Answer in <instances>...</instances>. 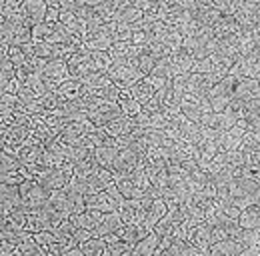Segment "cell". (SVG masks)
Instances as JSON below:
<instances>
[{"instance_id":"ee69618b","label":"cell","mask_w":260,"mask_h":256,"mask_svg":"<svg viewBox=\"0 0 260 256\" xmlns=\"http://www.w3.org/2000/svg\"><path fill=\"white\" fill-rule=\"evenodd\" d=\"M80 250L84 256H102V254H108L106 252V240L102 236H92L88 238L86 242L80 244Z\"/></svg>"},{"instance_id":"8992f818","label":"cell","mask_w":260,"mask_h":256,"mask_svg":"<svg viewBox=\"0 0 260 256\" xmlns=\"http://www.w3.org/2000/svg\"><path fill=\"white\" fill-rule=\"evenodd\" d=\"M84 200H86V208H96L100 212H114L120 208L124 196L118 190L116 184H110L108 188L96 192V194H86Z\"/></svg>"},{"instance_id":"836d02e7","label":"cell","mask_w":260,"mask_h":256,"mask_svg":"<svg viewBox=\"0 0 260 256\" xmlns=\"http://www.w3.org/2000/svg\"><path fill=\"white\" fill-rule=\"evenodd\" d=\"M0 202H2V210L0 212H8L16 206H22V198H20V188L18 186H10V184H2L0 186Z\"/></svg>"},{"instance_id":"4316f807","label":"cell","mask_w":260,"mask_h":256,"mask_svg":"<svg viewBox=\"0 0 260 256\" xmlns=\"http://www.w3.org/2000/svg\"><path fill=\"white\" fill-rule=\"evenodd\" d=\"M158 92V88H156V84L152 82V78L146 74L142 80H138L132 88H130V94H132V98L136 100V102H140V104H146L152 96Z\"/></svg>"},{"instance_id":"8fae6325","label":"cell","mask_w":260,"mask_h":256,"mask_svg":"<svg viewBox=\"0 0 260 256\" xmlns=\"http://www.w3.org/2000/svg\"><path fill=\"white\" fill-rule=\"evenodd\" d=\"M182 40H184L182 34L176 30V28L166 26L160 20L154 24V42L162 46L164 50H166V54H172L178 48H182Z\"/></svg>"},{"instance_id":"44dd1931","label":"cell","mask_w":260,"mask_h":256,"mask_svg":"<svg viewBox=\"0 0 260 256\" xmlns=\"http://www.w3.org/2000/svg\"><path fill=\"white\" fill-rule=\"evenodd\" d=\"M68 76L72 78H82L86 74H90V50H78L76 54L70 56L68 60Z\"/></svg>"},{"instance_id":"db71d44e","label":"cell","mask_w":260,"mask_h":256,"mask_svg":"<svg viewBox=\"0 0 260 256\" xmlns=\"http://www.w3.org/2000/svg\"><path fill=\"white\" fill-rule=\"evenodd\" d=\"M20 6H22V2L2 0V4H0V18H12V16L20 14Z\"/></svg>"},{"instance_id":"1f68e13d","label":"cell","mask_w":260,"mask_h":256,"mask_svg":"<svg viewBox=\"0 0 260 256\" xmlns=\"http://www.w3.org/2000/svg\"><path fill=\"white\" fill-rule=\"evenodd\" d=\"M98 170H100V164L96 162V158L94 156H88V158L80 160L78 164H74V178L84 186Z\"/></svg>"},{"instance_id":"c3c4849f","label":"cell","mask_w":260,"mask_h":256,"mask_svg":"<svg viewBox=\"0 0 260 256\" xmlns=\"http://www.w3.org/2000/svg\"><path fill=\"white\" fill-rule=\"evenodd\" d=\"M58 24V22H56ZM54 24H48V22H40V24H34L32 28V44H42V42H48L50 34H52Z\"/></svg>"},{"instance_id":"ac0fdd59","label":"cell","mask_w":260,"mask_h":256,"mask_svg":"<svg viewBox=\"0 0 260 256\" xmlns=\"http://www.w3.org/2000/svg\"><path fill=\"white\" fill-rule=\"evenodd\" d=\"M182 220H184V214H182L180 206H178V204H172V206H168L166 214L156 222V226H154L152 230L162 238V236H168V234H170L178 224L182 222Z\"/></svg>"},{"instance_id":"2e32d148","label":"cell","mask_w":260,"mask_h":256,"mask_svg":"<svg viewBox=\"0 0 260 256\" xmlns=\"http://www.w3.org/2000/svg\"><path fill=\"white\" fill-rule=\"evenodd\" d=\"M260 6L256 2H238V8L234 12V20L238 26H260Z\"/></svg>"},{"instance_id":"83f0119b","label":"cell","mask_w":260,"mask_h":256,"mask_svg":"<svg viewBox=\"0 0 260 256\" xmlns=\"http://www.w3.org/2000/svg\"><path fill=\"white\" fill-rule=\"evenodd\" d=\"M120 224H122V216H120L118 210H114V212H102L92 232H94V236H106V234L114 232Z\"/></svg>"},{"instance_id":"e575fe53","label":"cell","mask_w":260,"mask_h":256,"mask_svg":"<svg viewBox=\"0 0 260 256\" xmlns=\"http://www.w3.org/2000/svg\"><path fill=\"white\" fill-rule=\"evenodd\" d=\"M142 10H138L132 2H122V6H120V10L116 12V16H114V22L116 24H126V26H132V24H136L138 20H142Z\"/></svg>"},{"instance_id":"4dcf8cb0","label":"cell","mask_w":260,"mask_h":256,"mask_svg":"<svg viewBox=\"0 0 260 256\" xmlns=\"http://www.w3.org/2000/svg\"><path fill=\"white\" fill-rule=\"evenodd\" d=\"M110 184H114V174L110 170H106V168L100 166V170L84 184V192L86 194H96V192L108 188Z\"/></svg>"},{"instance_id":"681fc988","label":"cell","mask_w":260,"mask_h":256,"mask_svg":"<svg viewBox=\"0 0 260 256\" xmlns=\"http://www.w3.org/2000/svg\"><path fill=\"white\" fill-rule=\"evenodd\" d=\"M18 248L22 250V254H28V256H42V254H46V250L38 244V240L34 238V234L32 236H28V238H24L20 244H18Z\"/></svg>"},{"instance_id":"7c38bea8","label":"cell","mask_w":260,"mask_h":256,"mask_svg":"<svg viewBox=\"0 0 260 256\" xmlns=\"http://www.w3.org/2000/svg\"><path fill=\"white\" fill-rule=\"evenodd\" d=\"M186 240H188L192 246L200 248V250H208L210 244L216 242V230H214V226L210 222L202 220V222L194 224V226L188 230Z\"/></svg>"},{"instance_id":"11a10c76","label":"cell","mask_w":260,"mask_h":256,"mask_svg":"<svg viewBox=\"0 0 260 256\" xmlns=\"http://www.w3.org/2000/svg\"><path fill=\"white\" fill-rule=\"evenodd\" d=\"M2 56V54H0ZM6 56L10 58V62L14 64L16 68H20V66H24V64L28 62V58H26V54H24V50L20 48V46H16V44H12L10 48H8V52H6Z\"/></svg>"},{"instance_id":"f907efd6","label":"cell","mask_w":260,"mask_h":256,"mask_svg":"<svg viewBox=\"0 0 260 256\" xmlns=\"http://www.w3.org/2000/svg\"><path fill=\"white\" fill-rule=\"evenodd\" d=\"M28 128H30L32 134H38V136H42V138L48 140V130H50V128L46 124L44 114H32V118H30V122H28Z\"/></svg>"},{"instance_id":"5b68a950","label":"cell","mask_w":260,"mask_h":256,"mask_svg":"<svg viewBox=\"0 0 260 256\" xmlns=\"http://www.w3.org/2000/svg\"><path fill=\"white\" fill-rule=\"evenodd\" d=\"M106 76H108L110 82L116 84L120 90H126V88H132L138 80H142L146 74H144L142 70H138L130 60H116V62H112V66H110V70H108Z\"/></svg>"},{"instance_id":"9a60e30c","label":"cell","mask_w":260,"mask_h":256,"mask_svg":"<svg viewBox=\"0 0 260 256\" xmlns=\"http://www.w3.org/2000/svg\"><path fill=\"white\" fill-rule=\"evenodd\" d=\"M98 126H94L90 120H80V122H68L62 132L58 134V140H62L64 144H74L78 140H82L84 136H88L90 132H94Z\"/></svg>"},{"instance_id":"7402d4cb","label":"cell","mask_w":260,"mask_h":256,"mask_svg":"<svg viewBox=\"0 0 260 256\" xmlns=\"http://www.w3.org/2000/svg\"><path fill=\"white\" fill-rule=\"evenodd\" d=\"M166 210H168V206H166V202H164L162 198H152V202L148 204L146 214H144V218H142V222H140V226L144 228L146 234L152 232V228H154L156 222L166 214Z\"/></svg>"},{"instance_id":"484cf974","label":"cell","mask_w":260,"mask_h":256,"mask_svg":"<svg viewBox=\"0 0 260 256\" xmlns=\"http://www.w3.org/2000/svg\"><path fill=\"white\" fill-rule=\"evenodd\" d=\"M168 60H170V66H172V74L174 76H180V74H188L192 64H194V58L192 54L186 50V48H178L176 52L168 54Z\"/></svg>"},{"instance_id":"f1b7e54d","label":"cell","mask_w":260,"mask_h":256,"mask_svg":"<svg viewBox=\"0 0 260 256\" xmlns=\"http://www.w3.org/2000/svg\"><path fill=\"white\" fill-rule=\"evenodd\" d=\"M2 214V224L0 228H8V230H24L26 226V208L24 206H16L8 212H0Z\"/></svg>"},{"instance_id":"7a4b0ae2","label":"cell","mask_w":260,"mask_h":256,"mask_svg":"<svg viewBox=\"0 0 260 256\" xmlns=\"http://www.w3.org/2000/svg\"><path fill=\"white\" fill-rule=\"evenodd\" d=\"M114 184L118 186V190L122 192L124 198H144L148 194V190H150V180L146 176L142 160H140V164L132 172L116 174L114 176Z\"/></svg>"},{"instance_id":"816d5d0a","label":"cell","mask_w":260,"mask_h":256,"mask_svg":"<svg viewBox=\"0 0 260 256\" xmlns=\"http://www.w3.org/2000/svg\"><path fill=\"white\" fill-rule=\"evenodd\" d=\"M128 50H130V42H112L108 54H110L112 62H116V60H128Z\"/></svg>"},{"instance_id":"d590c367","label":"cell","mask_w":260,"mask_h":256,"mask_svg":"<svg viewBox=\"0 0 260 256\" xmlns=\"http://www.w3.org/2000/svg\"><path fill=\"white\" fill-rule=\"evenodd\" d=\"M258 98V80H250V78H240L234 90V98L232 100H252Z\"/></svg>"},{"instance_id":"9f6ffc18","label":"cell","mask_w":260,"mask_h":256,"mask_svg":"<svg viewBox=\"0 0 260 256\" xmlns=\"http://www.w3.org/2000/svg\"><path fill=\"white\" fill-rule=\"evenodd\" d=\"M240 2V0H238ZM238 2H230V0H216V2H210L214 10H218L222 16H234L236 8H238Z\"/></svg>"},{"instance_id":"f6af8a7d","label":"cell","mask_w":260,"mask_h":256,"mask_svg":"<svg viewBox=\"0 0 260 256\" xmlns=\"http://www.w3.org/2000/svg\"><path fill=\"white\" fill-rule=\"evenodd\" d=\"M62 98L56 94V90H48L46 94H42L38 98V104H40V114H48V112H54L62 106Z\"/></svg>"},{"instance_id":"3957f363","label":"cell","mask_w":260,"mask_h":256,"mask_svg":"<svg viewBox=\"0 0 260 256\" xmlns=\"http://www.w3.org/2000/svg\"><path fill=\"white\" fill-rule=\"evenodd\" d=\"M182 48H186L194 60L212 56L216 50V38H214L212 28H196L192 34L184 36Z\"/></svg>"},{"instance_id":"ab89813d","label":"cell","mask_w":260,"mask_h":256,"mask_svg":"<svg viewBox=\"0 0 260 256\" xmlns=\"http://www.w3.org/2000/svg\"><path fill=\"white\" fill-rule=\"evenodd\" d=\"M118 104H120V110H122V114L124 116H130V118H134L140 110H142V104L140 102H136L132 94H130V88L126 90H120V94H118V100H116Z\"/></svg>"},{"instance_id":"7dc6e473","label":"cell","mask_w":260,"mask_h":256,"mask_svg":"<svg viewBox=\"0 0 260 256\" xmlns=\"http://www.w3.org/2000/svg\"><path fill=\"white\" fill-rule=\"evenodd\" d=\"M258 146H260V136L258 132L254 130H246L244 136H242V144L238 150L246 152V154H252V152H258Z\"/></svg>"},{"instance_id":"52a82bcc","label":"cell","mask_w":260,"mask_h":256,"mask_svg":"<svg viewBox=\"0 0 260 256\" xmlns=\"http://www.w3.org/2000/svg\"><path fill=\"white\" fill-rule=\"evenodd\" d=\"M20 198H22V206L28 210H38L46 204L48 196H50V190L44 188L38 180H24L20 186Z\"/></svg>"},{"instance_id":"be15d7a7","label":"cell","mask_w":260,"mask_h":256,"mask_svg":"<svg viewBox=\"0 0 260 256\" xmlns=\"http://www.w3.org/2000/svg\"><path fill=\"white\" fill-rule=\"evenodd\" d=\"M92 236H94V232L88 230V228H76V230H74V238L78 240V246H80L82 242H86L88 238H92Z\"/></svg>"},{"instance_id":"8d00e7d4","label":"cell","mask_w":260,"mask_h":256,"mask_svg":"<svg viewBox=\"0 0 260 256\" xmlns=\"http://www.w3.org/2000/svg\"><path fill=\"white\" fill-rule=\"evenodd\" d=\"M56 94L60 96L62 100H76V98H80L82 96V82H80V78L68 76L64 82L56 88Z\"/></svg>"},{"instance_id":"30bf717a","label":"cell","mask_w":260,"mask_h":256,"mask_svg":"<svg viewBox=\"0 0 260 256\" xmlns=\"http://www.w3.org/2000/svg\"><path fill=\"white\" fill-rule=\"evenodd\" d=\"M72 176H74V164L64 162V164L54 166L46 176L38 178V182H40L44 188H48V190H58V188H64L66 184L70 182Z\"/></svg>"},{"instance_id":"e7e4bbea","label":"cell","mask_w":260,"mask_h":256,"mask_svg":"<svg viewBox=\"0 0 260 256\" xmlns=\"http://www.w3.org/2000/svg\"><path fill=\"white\" fill-rule=\"evenodd\" d=\"M66 256H82V250H80V246H76V248H72V250H68Z\"/></svg>"},{"instance_id":"d6986e66","label":"cell","mask_w":260,"mask_h":256,"mask_svg":"<svg viewBox=\"0 0 260 256\" xmlns=\"http://www.w3.org/2000/svg\"><path fill=\"white\" fill-rule=\"evenodd\" d=\"M236 242L240 244V254L242 256H254L258 254L260 248V232L258 228H240Z\"/></svg>"},{"instance_id":"6f0895ef","label":"cell","mask_w":260,"mask_h":256,"mask_svg":"<svg viewBox=\"0 0 260 256\" xmlns=\"http://www.w3.org/2000/svg\"><path fill=\"white\" fill-rule=\"evenodd\" d=\"M118 94H120V88L116 86V84H108V86H104V88H100L96 92L98 98H102V100H108V102H116L118 100Z\"/></svg>"},{"instance_id":"277c9868","label":"cell","mask_w":260,"mask_h":256,"mask_svg":"<svg viewBox=\"0 0 260 256\" xmlns=\"http://www.w3.org/2000/svg\"><path fill=\"white\" fill-rule=\"evenodd\" d=\"M164 56H168L166 50H164L160 44H156V42H152L148 46H132L130 44L128 60L138 70H142L144 74H150V70L154 68V64L158 62V60H162Z\"/></svg>"},{"instance_id":"60d3db41","label":"cell","mask_w":260,"mask_h":256,"mask_svg":"<svg viewBox=\"0 0 260 256\" xmlns=\"http://www.w3.org/2000/svg\"><path fill=\"white\" fill-rule=\"evenodd\" d=\"M44 152V146L42 144H36L32 140H26L22 146H20V152H18V160L24 164V166H28V164H32L34 160H38V156Z\"/></svg>"},{"instance_id":"f546056e","label":"cell","mask_w":260,"mask_h":256,"mask_svg":"<svg viewBox=\"0 0 260 256\" xmlns=\"http://www.w3.org/2000/svg\"><path fill=\"white\" fill-rule=\"evenodd\" d=\"M148 76L152 78V82L156 84V88H158V90L164 88V86L174 78V74H172V66H170L168 56H164L162 60H158V62L154 64V68L150 70V74H148Z\"/></svg>"},{"instance_id":"91938a15","label":"cell","mask_w":260,"mask_h":256,"mask_svg":"<svg viewBox=\"0 0 260 256\" xmlns=\"http://www.w3.org/2000/svg\"><path fill=\"white\" fill-rule=\"evenodd\" d=\"M192 74H212V60L206 56V58H198L194 60L192 68H190Z\"/></svg>"},{"instance_id":"d4e9b609","label":"cell","mask_w":260,"mask_h":256,"mask_svg":"<svg viewBox=\"0 0 260 256\" xmlns=\"http://www.w3.org/2000/svg\"><path fill=\"white\" fill-rule=\"evenodd\" d=\"M234 66L238 68V72H240V76H242V78L258 80V72H260L258 52H252V54H246V56H240V58H236Z\"/></svg>"},{"instance_id":"6da1fadb","label":"cell","mask_w":260,"mask_h":256,"mask_svg":"<svg viewBox=\"0 0 260 256\" xmlns=\"http://www.w3.org/2000/svg\"><path fill=\"white\" fill-rule=\"evenodd\" d=\"M216 192L224 194L228 200L234 206H238V208H244V206H250V204H258L260 200L258 182L248 180L244 176H236L224 190H216Z\"/></svg>"},{"instance_id":"74e56055","label":"cell","mask_w":260,"mask_h":256,"mask_svg":"<svg viewBox=\"0 0 260 256\" xmlns=\"http://www.w3.org/2000/svg\"><path fill=\"white\" fill-rule=\"evenodd\" d=\"M134 124H136L134 118H130V116H124V114H122V116L114 118L112 122H108V124L104 126V132H106L108 136H112V138H118V136L126 134Z\"/></svg>"},{"instance_id":"e0dca14e","label":"cell","mask_w":260,"mask_h":256,"mask_svg":"<svg viewBox=\"0 0 260 256\" xmlns=\"http://www.w3.org/2000/svg\"><path fill=\"white\" fill-rule=\"evenodd\" d=\"M140 152L134 150V148H120L118 154H116V160H114V168H112V174H126V172H132L138 164H140Z\"/></svg>"},{"instance_id":"9c48e42d","label":"cell","mask_w":260,"mask_h":256,"mask_svg":"<svg viewBox=\"0 0 260 256\" xmlns=\"http://www.w3.org/2000/svg\"><path fill=\"white\" fill-rule=\"evenodd\" d=\"M180 112L192 120V122H200V118L206 114V112H212L210 106H208V100L206 94H186L182 96L180 100Z\"/></svg>"},{"instance_id":"7bdbcfd3","label":"cell","mask_w":260,"mask_h":256,"mask_svg":"<svg viewBox=\"0 0 260 256\" xmlns=\"http://www.w3.org/2000/svg\"><path fill=\"white\" fill-rule=\"evenodd\" d=\"M102 238L106 240V252H108L110 256L130 254V250H132V246H134V244H130V242H124V240L116 238L112 232L106 234V236H102Z\"/></svg>"},{"instance_id":"94428289","label":"cell","mask_w":260,"mask_h":256,"mask_svg":"<svg viewBox=\"0 0 260 256\" xmlns=\"http://www.w3.org/2000/svg\"><path fill=\"white\" fill-rule=\"evenodd\" d=\"M20 102L18 94H2L0 96V110H14Z\"/></svg>"},{"instance_id":"4fadbf2b","label":"cell","mask_w":260,"mask_h":256,"mask_svg":"<svg viewBox=\"0 0 260 256\" xmlns=\"http://www.w3.org/2000/svg\"><path fill=\"white\" fill-rule=\"evenodd\" d=\"M68 62H60V60H48L46 66L42 68V80L46 84L48 90H56L66 78H68Z\"/></svg>"},{"instance_id":"bcb514c9","label":"cell","mask_w":260,"mask_h":256,"mask_svg":"<svg viewBox=\"0 0 260 256\" xmlns=\"http://www.w3.org/2000/svg\"><path fill=\"white\" fill-rule=\"evenodd\" d=\"M110 66H112V58L108 52H90V72L108 74Z\"/></svg>"},{"instance_id":"ffe728a7","label":"cell","mask_w":260,"mask_h":256,"mask_svg":"<svg viewBox=\"0 0 260 256\" xmlns=\"http://www.w3.org/2000/svg\"><path fill=\"white\" fill-rule=\"evenodd\" d=\"M136 124L142 128H150V130H166L168 122H170V116L166 112H152V110H140L136 116H134Z\"/></svg>"},{"instance_id":"5bb4252c","label":"cell","mask_w":260,"mask_h":256,"mask_svg":"<svg viewBox=\"0 0 260 256\" xmlns=\"http://www.w3.org/2000/svg\"><path fill=\"white\" fill-rule=\"evenodd\" d=\"M118 150H120V146H118L116 138L108 136V138H104V140L96 146L94 158H96V162L102 166V168H106V170H110V172H112V168H114V160H116Z\"/></svg>"},{"instance_id":"cb8c5ba5","label":"cell","mask_w":260,"mask_h":256,"mask_svg":"<svg viewBox=\"0 0 260 256\" xmlns=\"http://www.w3.org/2000/svg\"><path fill=\"white\" fill-rule=\"evenodd\" d=\"M244 132H246L244 120H238L234 126H230L228 130H224V132H222V150H226V152L238 150L240 144H242Z\"/></svg>"},{"instance_id":"b9f144b4","label":"cell","mask_w":260,"mask_h":256,"mask_svg":"<svg viewBox=\"0 0 260 256\" xmlns=\"http://www.w3.org/2000/svg\"><path fill=\"white\" fill-rule=\"evenodd\" d=\"M208 252L212 256H236L240 254V244L236 240H216L210 244Z\"/></svg>"},{"instance_id":"603a6c76","label":"cell","mask_w":260,"mask_h":256,"mask_svg":"<svg viewBox=\"0 0 260 256\" xmlns=\"http://www.w3.org/2000/svg\"><path fill=\"white\" fill-rule=\"evenodd\" d=\"M46 10H48V4L44 0H24L20 6V16L28 18L34 24H40L46 18Z\"/></svg>"},{"instance_id":"d6a6232c","label":"cell","mask_w":260,"mask_h":256,"mask_svg":"<svg viewBox=\"0 0 260 256\" xmlns=\"http://www.w3.org/2000/svg\"><path fill=\"white\" fill-rule=\"evenodd\" d=\"M158 242H160V236L152 230V232H148L146 236H142L140 240H136V244L132 246L130 254L132 256H152L154 254V250H156V246H158Z\"/></svg>"},{"instance_id":"f5cc1de1","label":"cell","mask_w":260,"mask_h":256,"mask_svg":"<svg viewBox=\"0 0 260 256\" xmlns=\"http://www.w3.org/2000/svg\"><path fill=\"white\" fill-rule=\"evenodd\" d=\"M24 180H26V178H24V174L20 172V168H16V170H6V172H2V176H0V184H10V186H20Z\"/></svg>"},{"instance_id":"680465c9","label":"cell","mask_w":260,"mask_h":256,"mask_svg":"<svg viewBox=\"0 0 260 256\" xmlns=\"http://www.w3.org/2000/svg\"><path fill=\"white\" fill-rule=\"evenodd\" d=\"M34 238L38 240V244L46 250L52 242H58V238H56V234L52 232V230H42V232H34Z\"/></svg>"},{"instance_id":"f35d334b","label":"cell","mask_w":260,"mask_h":256,"mask_svg":"<svg viewBox=\"0 0 260 256\" xmlns=\"http://www.w3.org/2000/svg\"><path fill=\"white\" fill-rule=\"evenodd\" d=\"M236 222L242 228H258L260 226V214H258V204H250L240 208V214L236 218Z\"/></svg>"},{"instance_id":"ba28073f","label":"cell","mask_w":260,"mask_h":256,"mask_svg":"<svg viewBox=\"0 0 260 256\" xmlns=\"http://www.w3.org/2000/svg\"><path fill=\"white\" fill-rule=\"evenodd\" d=\"M150 202H152L150 196H144V198H124L122 204H120V208H118V212L122 216V222L140 224Z\"/></svg>"},{"instance_id":"6125c7cd","label":"cell","mask_w":260,"mask_h":256,"mask_svg":"<svg viewBox=\"0 0 260 256\" xmlns=\"http://www.w3.org/2000/svg\"><path fill=\"white\" fill-rule=\"evenodd\" d=\"M20 160L16 158V156H10V154H4L2 152V172H6V170H16V168H20Z\"/></svg>"}]
</instances>
